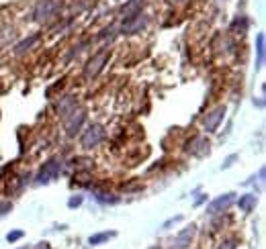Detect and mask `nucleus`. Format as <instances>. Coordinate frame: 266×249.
<instances>
[{
    "mask_svg": "<svg viewBox=\"0 0 266 249\" xmlns=\"http://www.w3.org/2000/svg\"><path fill=\"white\" fill-rule=\"evenodd\" d=\"M59 10V0H37V4L33 6V20L39 24H49Z\"/></svg>",
    "mask_w": 266,
    "mask_h": 249,
    "instance_id": "obj_1",
    "label": "nucleus"
},
{
    "mask_svg": "<svg viewBox=\"0 0 266 249\" xmlns=\"http://www.w3.org/2000/svg\"><path fill=\"white\" fill-rule=\"evenodd\" d=\"M61 169H63L61 157H51V159H47V161L41 165L39 173L35 176V184H37V186H45V184L57 180L59 173H61Z\"/></svg>",
    "mask_w": 266,
    "mask_h": 249,
    "instance_id": "obj_2",
    "label": "nucleus"
},
{
    "mask_svg": "<svg viewBox=\"0 0 266 249\" xmlns=\"http://www.w3.org/2000/svg\"><path fill=\"white\" fill-rule=\"evenodd\" d=\"M108 57H110V49H108V47L98 49V51H96V53H94V55L86 61V65H84V78H86V80L96 78V76L104 69V65H106Z\"/></svg>",
    "mask_w": 266,
    "mask_h": 249,
    "instance_id": "obj_3",
    "label": "nucleus"
},
{
    "mask_svg": "<svg viewBox=\"0 0 266 249\" xmlns=\"http://www.w3.org/2000/svg\"><path fill=\"white\" fill-rule=\"evenodd\" d=\"M147 24H149V16L143 14V12H139V14H133V16L123 18L121 24H119V33H121V35H137V33L145 31Z\"/></svg>",
    "mask_w": 266,
    "mask_h": 249,
    "instance_id": "obj_4",
    "label": "nucleus"
},
{
    "mask_svg": "<svg viewBox=\"0 0 266 249\" xmlns=\"http://www.w3.org/2000/svg\"><path fill=\"white\" fill-rule=\"evenodd\" d=\"M104 137H106L104 127H102L100 122H92V124H88V129L82 133L80 145H82L84 149H94V147H98V145L104 141Z\"/></svg>",
    "mask_w": 266,
    "mask_h": 249,
    "instance_id": "obj_5",
    "label": "nucleus"
},
{
    "mask_svg": "<svg viewBox=\"0 0 266 249\" xmlns=\"http://www.w3.org/2000/svg\"><path fill=\"white\" fill-rule=\"evenodd\" d=\"M86 120V110L82 106H76L68 116H63V129L68 137H76L82 131V124Z\"/></svg>",
    "mask_w": 266,
    "mask_h": 249,
    "instance_id": "obj_6",
    "label": "nucleus"
},
{
    "mask_svg": "<svg viewBox=\"0 0 266 249\" xmlns=\"http://www.w3.org/2000/svg\"><path fill=\"white\" fill-rule=\"evenodd\" d=\"M225 112H227V108H225L223 104H219V106L211 108V110L203 116V129H205L207 133H215V131H217V127L223 122Z\"/></svg>",
    "mask_w": 266,
    "mask_h": 249,
    "instance_id": "obj_7",
    "label": "nucleus"
},
{
    "mask_svg": "<svg viewBox=\"0 0 266 249\" xmlns=\"http://www.w3.org/2000/svg\"><path fill=\"white\" fill-rule=\"evenodd\" d=\"M209 147H211V143H209L207 137L194 135L190 141H186L184 151L190 153V155H194V157H205V155H209Z\"/></svg>",
    "mask_w": 266,
    "mask_h": 249,
    "instance_id": "obj_8",
    "label": "nucleus"
},
{
    "mask_svg": "<svg viewBox=\"0 0 266 249\" xmlns=\"http://www.w3.org/2000/svg\"><path fill=\"white\" fill-rule=\"evenodd\" d=\"M235 202V192H225V194H221V196H217L215 200H211L209 204H207V214H219V212H225L231 204Z\"/></svg>",
    "mask_w": 266,
    "mask_h": 249,
    "instance_id": "obj_9",
    "label": "nucleus"
},
{
    "mask_svg": "<svg viewBox=\"0 0 266 249\" xmlns=\"http://www.w3.org/2000/svg\"><path fill=\"white\" fill-rule=\"evenodd\" d=\"M78 106V102H76V98L72 96V94H65V96H61L59 100H55V104H53V108H55V112L63 118V116H68L74 108Z\"/></svg>",
    "mask_w": 266,
    "mask_h": 249,
    "instance_id": "obj_10",
    "label": "nucleus"
},
{
    "mask_svg": "<svg viewBox=\"0 0 266 249\" xmlns=\"http://www.w3.org/2000/svg\"><path fill=\"white\" fill-rule=\"evenodd\" d=\"M192 235H194V225L182 229L176 237H174V243H172V249H186L192 241Z\"/></svg>",
    "mask_w": 266,
    "mask_h": 249,
    "instance_id": "obj_11",
    "label": "nucleus"
},
{
    "mask_svg": "<svg viewBox=\"0 0 266 249\" xmlns=\"http://www.w3.org/2000/svg\"><path fill=\"white\" fill-rule=\"evenodd\" d=\"M39 39H41V33H33V35L25 37L23 41H18V43L14 45V53H16V55H23V53L31 51V49H33V47L39 43Z\"/></svg>",
    "mask_w": 266,
    "mask_h": 249,
    "instance_id": "obj_12",
    "label": "nucleus"
},
{
    "mask_svg": "<svg viewBox=\"0 0 266 249\" xmlns=\"http://www.w3.org/2000/svg\"><path fill=\"white\" fill-rule=\"evenodd\" d=\"M264 57H266V37L264 33H258L256 35V69H262Z\"/></svg>",
    "mask_w": 266,
    "mask_h": 249,
    "instance_id": "obj_13",
    "label": "nucleus"
},
{
    "mask_svg": "<svg viewBox=\"0 0 266 249\" xmlns=\"http://www.w3.org/2000/svg\"><path fill=\"white\" fill-rule=\"evenodd\" d=\"M143 4H145V0H127V2L121 6V14H123V18L133 16V14H139V12L143 10Z\"/></svg>",
    "mask_w": 266,
    "mask_h": 249,
    "instance_id": "obj_14",
    "label": "nucleus"
},
{
    "mask_svg": "<svg viewBox=\"0 0 266 249\" xmlns=\"http://www.w3.org/2000/svg\"><path fill=\"white\" fill-rule=\"evenodd\" d=\"M256 204H258V196L252 194V192L237 198V206H239V210H243V212H252V210L256 208Z\"/></svg>",
    "mask_w": 266,
    "mask_h": 249,
    "instance_id": "obj_15",
    "label": "nucleus"
},
{
    "mask_svg": "<svg viewBox=\"0 0 266 249\" xmlns=\"http://www.w3.org/2000/svg\"><path fill=\"white\" fill-rule=\"evenodd\" d=\"M92 196H94V200H96V202H100V204H119V202H121V198H119L117 194H110V192H100V190H94V192H92Z\"/></svg>",
    "mask_w": 266,
    "mask_h": 249,
    "instance_id": "obj_16",
    "label": "nucleus"
},
{
    "mask_svg": "<svg viewBox=\"0 0 266 249\" xmlns=\"http://www.w3.org/2000/svg\"><path fill=\"white\" fill-rule=\"evenodd\" d=\"M248 27H250V20H248V16H235L233 20H231V24H229V29H231V33H237V35H243L246 31H248Z\"/></svg>",
    "mask_w": 266,
    "mask_h": 249,
    "instance_id": "obj_17",
    "label": "nucleus"
},
{
    "mask_svg": "<svg viewBox=\"0 0 266 249\" xmlns=\"http://www.w3.org/2000/svg\"><path fill=\"white\" fill-rule=\"evenodd\" d=\"M113 237H117V233H115V231H104V233L90 235L88 243H90V245H100V243H104V241H108V239H113Z\"/></svg>",
    "mask_w": 266,
    "mask_h": 249,
    "instance_id": "obj_18",
    "label": "nucleus"
},
{
    "mask_svg": "<svg viewBox=\"0 0 266 249\" xmlns=\"http://www.w3.org/2000/svg\"><path fill=\"white\" fill-rule=\"evenodd\" d=\"M82 202H84V196H82V194H76V196H72V198L68 200V208H78V206H82Z\"/></svg>",
    "mask_w": 266,
    "mask_h": 249,
    "instance_id": "obj_19",
    "label": "nucleus"
},
{
    "mask_svg": "<svg viewBox=\"0 0 266 249\" xmlns=\"http://www.w3.org/2000/svg\"><path fill=\"white\" fill-rule=\"evenodd\" d=\"M23 237H25V231L18 229V231H10V233L6 235V241H8V243H14V241H18V239H23Z\"/></svg>",
    "mask_w": 266,
    "mask_h": 249,
    "instance_id": "obj_20",
    "label": "nucleus"
},
{
    "mask_svg": "<svg viewBox=\"0 0 266 249\" xmlns=\"http://www.w3.org/2000/svg\"><path fill=\"white\" fill-rule=\"evenodd\" d=\"M115 31H117L115 27H108V29H102V31H100V33L96 35V39H98V41H104L106 37H113V35H115Z\"/></svg>",
    "mask_w": 266,
    "mask_h": 249,
    "instance_id": "obj_21",
    "label": "nucleus"
},
{
    "mask_svg": "<svg viewBox=\"0 0 266 249\" xmlns=\"http://www.w3.org/2000/svg\"><path fill=\"white\" fill-rule=\"evenodd\" d=\"M10 210H12V202H8V200H6V202H0V218L6 216Z\"/></svg>",
    "mask_w": 266,
    "mask_h": 249,
    "instance_id": "obj_22",
    "label": "nucleus"
},
{
    "mask_svg": "<svg viewBox=\"0 0 266 249\" xmlns=\"http://www.w3.org/2000/svg\"><path fill=\"white\" fill-rule=\"evenodd\" d=\"M180 220H182V214H176L174 218H168V220H166V222L162 225V229H168L170 225H174V222H180Z\"/></svg>",
    "mask_w": 266,
    "mask_h": 249,
    "instance_id": "obj_23",
    "label": "nucleus"
},
{
    "mask_svg": "<svg viewBox=\"0 0 266 249\" xmlns=\"http://www.w3.org/2000/svg\"><path fill=\"white\" fill-rule=\"evenodd\" d=\"M235 159H237V155H229V157L225 159V163H223V169H225V167H231V163H233Z\"/></svg>",
    "mask_w": 266,
    "mask_h": 249,
    "instance_id": "obj_24",
    "label": "nucleus"
},
{
    "mask_svg": "<svg viewBox=\"0 0 266 249\" xmlns=\"http://www.w3.org/2000/svg\"><path fill=\"white\" fill-rule=\"evenodd\" d=\"M219 249H235V241H225V243H221Z\"/></svg>",
    "mask_w": 266,
    "mask_h": 249,
    "instance_id": "obj_25",
    "label": "nucleus"
},
{
    "mask_svg": "<svg viewBox=\"0 0 266 249\" xmlns=\"http://www.w3.org/2000/svg\"><path fill=\"white\" fill-rule=\"evenodd\" d=\"M33 249H51V247H49V243H45V241H41V243H37V245H35Z\"/></svg>",
    "mask_w": 266,
    "mask_h": 249,
    "instance_id": "obj_26",
    "label": "nucleus"
},
{
    "mask_svg": "<svg viewBox=\"0 0 266 249\" xmlns=\"http://www.w3.org/2000/svg\"><path fill=\"white\" fill-rule=\"evenodd\" d=\"M205 200H207V196H203V198H198V200H196V202H194V204H196V206H201V204H203V202H205Z\"/></svg>",
    "mask_w": 266,
    "mask_h": 249,
    "instance_id": "obj_27",
    "label": "nucleus"
},
{
    "mask_svg": "<svg viewBox=\"0 0 266 249\" xmlns=\"http://www.w3.org/2000/svg\"><path fill=\"white\" fill-rule=\"evenodd\" d=\"M170 2H186V0H170Z\"/></svg>",
    "mask_w": 266,
    "mask_h": 249,
    "instance_id": "obj_28",
    "label": "nucleus"
},
{
    "mask_svg": "<svg viewBox=\"0 0 266 249\" xmlns=\"http://www.w3.org/2000/svg\"><path fill=\"white\" fill-rule=\"evenodd\" d=\"M149 249H160V247H158V245H156V247H149Z\"/></svg>",
    "mask_w": 266,
    "mask_h": 249,
    "instance_id": "obj_29",
    "label": "nucleus"
}]
</instances>
